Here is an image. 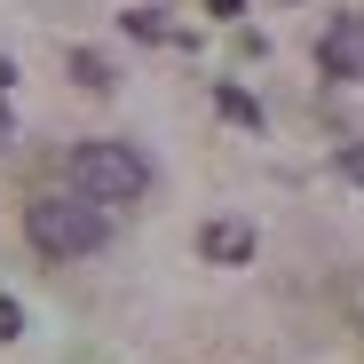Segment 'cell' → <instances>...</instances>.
I'll use <instances>...</instances> for the list:
<instances>
[{
	"mask_svg": "<svg viewBox=\"0 0 364 364\" xmlns=\"http://www.w3.org/2000/svg\"><path fill=\"white\" fill-rule=\"evenodd\" d=\"M317 72H325V80H364V16H325V32H317Z\"/></svg>",
	"mask_w": 364,
	"mask_h": 364,
	"instance_id": "3957f363",
	"label": "cell"
},
{
	"mask_svg": "<svg viewBox=\"0 0 364 364\" xmlns=\"http://www.w3.org/2000/svg\"><path fill=\"white\" fill-rule=\"evenodd\" d=\"M72 80H80L87 95H111V64H103L95 48H72Z\"/></svg>",
	"mask_w": 364,
	"mask_h": 364,
	"instance_id": "5b68a950",
	"label": "cell"
},
{
	"mask_svg": "<svg viewBox=\"0 0 364 364\" xmlns=\"http://www.w3.org/2000/svg\"><path fill=\"white\" fill-rule=\"evenodd\" d=\"M0 143H9V111H0Z\"/></svg>",
	"mask_w": 364,
	"mask_h": 364,
	"instance_id": "7c38bea8",
	"label": "cell"
},
{
	"mask_svg": "<svg viewBox=\"0 0 364 364\" xmlns=\"http://www.w3.org/2000/svg\"><path fill=\"white\" fill-rule=\"evenodd\" d=\"M24 237L48 254V262H80V254H103V237H111V222H103V206L87 198V191H48V198H32L24 206Z\"/></svg>",
	"mask_w": 364,
	"mask_h": 364,
	"instance_id": "6da1fadb",
	"label": "cell"
},
{
	"mask_svg": "<svg viewBox=\"0 0 364 364\" xmlns=\"http://www.w3.org/2000/svg\"><path fill=\"white\" fill-rule=\"evenodd\" d=\"M333 166H341L348 182H364V143H341V159H333Z\"/></svg>",
	"mask_w": 364,
	"mask_h": 364,
	"instance_id": "9c48e42d",
	"label": "cell"
},
{
	"mask_svg": "<svg viewBox=\"0 0 364 364\" xmlns=\"http://www.w3.org/2000/svg\"><path fill=\"white\" fill-rule=\"evenodd\" d=\"M72 191H87L95 206H135L143 191H151V159L135 151V143H80L72 151Z\"/></svg>",
	"mask_w": 364,
	"mask_h": 364,
	"instance_id": "7a4b0ae2",
	"label": "cell"
},
{
	"mask_svg": "<svg viewBox=\"0 0 364 364\" xmlns=\"http://www.w3.org/2000/svg\"><path fill=\"white\" fill-rule=\"evenodd\" d=\"M206 262L214 269H237V262H254V222H237V214H222V222H206Z\"/></svg>",
	"mask_w": 364,
	"mask_h": 364,
	"instance_id": "277c9868",
	"label": "cell"
},
{
	"mask_svg": "<svg viewBox=\"0 0 364 364\" xmlns=\"http://www.w3.org/2000/svg\"><path fill=\"white\" fill-rule=\"evenodd\" d=\"M9 80H16V72H9V55H0V87H9Z\"/></svg>",
	"mask_w": 364,
	"mask_h": 364,
	"instance_id": "8fae6325",
	"label": "cell"
},
{
	"mask_svg": "<svg viewBox=\"0 0 364 364\" xmlns=\"http://www.w3.org/2000/svg\"><path fill=\"white\" fill-rule=\"evenodd\" d=\"M127 32H135V40H174V32H166V16H159V9H127Z\"/></svg>",
	"mask_w": 364,
	"mask_h": 364,
	"instance_id": "52a82bcc",
	"label": "cell"
},
{
	"mask_svg": "<svg viewBox=\"0 0 364 364\" xmlns=\"http://www.w3.org/2000/svg\"><path fill=\"white\" fill-rule=\"evenodd\" d=\"M206 16H246V0H206Z\"/></svg>",
	"mask_w": 364,
	"mask_h": 364,
	"instance_id": "30bf717a",
	"label": "cell"
},
{
	"mask_svg": "<svg viewBox=\"0 0 364 364\" xmlns=\"http://www.w3.org/2000/svg\"><path fill=\"white\" fill-rule=\"evenodd\" d=\"M16 333H24V301L0 293V341H16Z\"/></svg>",
	"mask_w": 364,
	"mask_h": 364,
	"instance_id": "ba28073f",
	"label": "cell"
},
{
	"mask_svg": "<svg viewBox=\"0 0 364 364\" xmlns=\"http://www.w3.org/2000/svg\"><path fill=\"white\" fill-rule=\"evenodd\" d=\"M214 103H222V119H230V127H262V103H254L246 87H222Z\"/></svg>",
	"mask_w": 364,
	"mask_h": 364,
	"instance_id": "8992f818",
	"label": "cell"
}]
</instances>
